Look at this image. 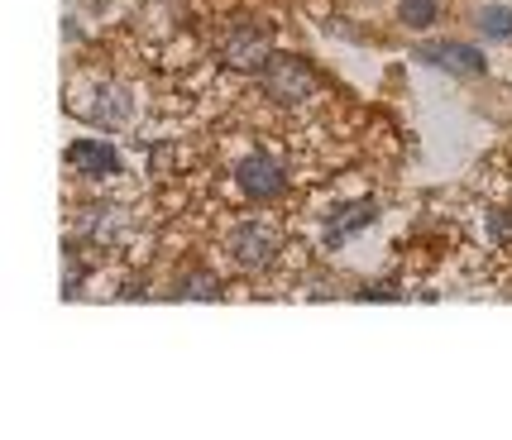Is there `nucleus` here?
Listing matches in <instances>:
<instances>
[{"instance_id": "nucleus-7", "label": "nucleus", "mask_w": 512, "mask_h": 440, "mask_svg": "<svg viewBox=\"0 0 512 440\" xmlns=\"http://www.w3.org/2000/svg\"><path fill=\"white\" fill-rule=\"evenodd\" d=\"M374 220H379V206H374V201H355V206L335 211L331 225H326V249H340L345 240H355L359 230H369Z\"/></svg>"}, {"instance_id": "nucleus-10", "label": "nucleus", "mask_w": 512, "mask_h": 440, "mask_svg": "<svg viewBox=\"0 0 512 440\" xmlns=\"http://www.w3.org/2000/svg\"><path fill=\"white\" fill-rule=\"evenodd\" d=\"M479 29L489 39H512V5H484L479 10Z\"/></svg>"}, {"instance_id": "nucleus-13", "label": "nucleus", "mask_w": 512, "mask_h": 440, "mask_svg": "<svg viewBox=\"0 0 512 440\" xmlns=\"http://www.w3.org/2000/svg\"><path fill=\"white\" fill-rule=\"evenodd\" d=\"M178 297H206V302H216V297H221V283H216L211 273H187L178 283Z\"/></svg>"}, {"instance_id": "nucleus-8", "label": "nucleus", "mask_w": 512, "mask_h": 440, "mask_svg": "<svg viewBox=\"0 0 512 440\" xmlns=\"http://www.w3.org/2000/svg\"><path fill=\"white\" fill-rule=\"evenodd\" d=\"M130 91L125 87H106L101 96H96V106H91V125H101V130H120L125 120H130Z\"/></svg>"}, {"instance_id": "nucleus-4", "label": "nucleus", "mask_w": 512, "mask_h": 440, "mask_svg": "<svg viewBox=\"0 0 512 440\" xmlns=\"http://www.w3.org/2000/svg\"><path fill=\"white\" fill-rule=\"evenodd\" d=\"M235 187H240L249 201H273V197H283V187H288V168L273 154H249L245 163L235 168Z\"/></svg>"}, {"instance_id": "nucleus-3", "label": "nucleus", "mask_w": 512, "mask_h": 440, "mask_svg": "<svg viewBox=\"0 0 512 440\" xmlns=\"http://www.w3.org/2000/svg\"><path fill=\"white\" fill-rule=\"evenodd\" d=\"M225 254L240 268L259 273V268H268L273 254H278V230H273L268 220H240V225L230 230V240H225Z\"/></svg>"}, {"instance_id": "nucleus-5", "label": "nucleus", "mask_w": 512, "mask_h": 440, "mask_svg": "<svg viewBox=\"0 0 512 440\" xmlns=\"http://www.w3.org/2000/svg\"><path fill=\"white\" fill-rule=\"evenodd\" d=\"M417 63L436 67V72H446V77H484V72H489V58L474 44H446V39L417 48Z\"/></svg>"}, {"instance_id": "nucleus-9", "label": "nucleus", "mask_w": 512, "mask_h": 440, "mask_svg": "<svg viewBox=\"0 0 512 440\" xmlns=\"http://www.w3.org/2000/svg\"><path fill=\"white\" fill-rule=\"evenodd\" d=\"M120 225H125V216L115 211L111 201H101V206H96V211L87 216V235H91L96 244H115V235H120Z\"/></svg>"}, {"instance_id": "nucleus-11", "label": "nucleus", "mask_w": 512, "mask_h": 440, "mask_svg": "<svg viewBox=\"0 0 512 440\" xmlns=\"http://www.w3.org/2000/svg\"><path fill=\"white\" fill-rule=\"evenodd\" d=\"M436 0H398V20L407 24V29H426V24L436 20Z\"/></svg>"}, {"instance_id": "nucleus-1", "label": "nucleus", "mask_w": 512, "mask_h": 440, "mask_svg": "<svg viewBox=\"0 0 512 440\" xmlns=\"http://www.w3.org/2000/svg\"><path fill=\"white\" fill-rule=\"evenodd\" d=\"M273 58V24L264 20H240L230 24V34L221 39V63L235 72H254Z\"/></svg>"}, {"instance_id": "nucleus-12", "label": "nucleus", "mask_w": 512, "mask_h": 440, "mask_svg": "<svg viewBox=\"0 0 512 440\" xmlns=\"http://www.w3.org/2000/svg\"><path fill=\"white\" fill-rule=\"evenodd\" d=\"M484 235L493 244H512V206H489L484 211Z\"/></svg>"}, {"instance_id": "nucleus-6", "label": "nucleus", "mask_w": 512, "mask_h": 440, "mask_svg": "<svg viewBox=\"0 0 512 440\" xmlns=\"http://www.w3.org/2000/svg\"><path fill=\"white\" fill-rule=\"evenodd\" d=\"M67 163H72V168H77L82 177H115L120 168H125L120 149L101 144V139H77V144L67 149Z\"/></svg>"}, {"instance_id": "nucleus-2", "label": "nucleus", "mask_w": 512, "mask_h": 440, "mask_svg": "<svg viewBox=\"0 0 512 440\" xmlns=\"http://www.w3.org/2000/svg\"><path fill=\"white\" fill-rule=\"evenodd\" d=\"M264 91L278 106H302L316 91V72L297 53H273L264 63Z\"/></svg>"}]
</instances>
